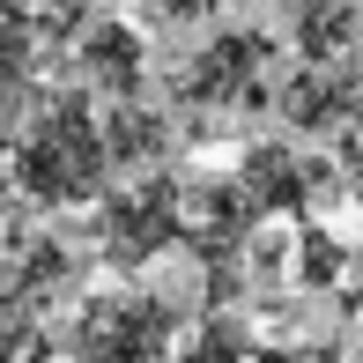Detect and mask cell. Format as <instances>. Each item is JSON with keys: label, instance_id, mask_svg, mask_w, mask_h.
<instances>
[{"label": "cell", "instance_id": "13", "mask_svg": "<svg viewBox=\"0 0 363 363\" xmlns=\"http://www.w3.org/2000/svg\"><path fill=\"white\" fill-rule=\"evenodd\" d=\"M259 363H349V356L319 349V341H289V349H259Z\"/></svg>", "mask_w": 363, "mask_h": 363}, {"label": "cell", "instance_id": "4", "mask_svg": "<svg viewBox=\"0 0 363 363\" xmlns=\"http://www.w3.org/2000/svg\"><path fill=\"white\" fill-rule=\"evenodd\" d=\"M178 245V178H134V186H111L96 208V252L111 259V274L141 282L163 252Z\"/></svg>", "mask_w": 363, "mask_h": 363}, {"label": "cell", "instance_id": "1", "mask_svg": "<svg viewBox=\"0 0 363 363\" xmlns=\"http://www.w3.org/2000/svg\"><path fill=\"white\" fill-rule=\"evenodd\" d=\"M208 319V274L193 282H111L89 289L67 319V363H178Z\"/></svg>", "mask_w": 363, "mask_h": 363}, {"label": "cell", "instance_id": "12", "mask_svg": "<svg viewBox=\"0 0 363 363\" xmlns=\"http://www.w3.org/2000/svg\"><path fill=\"white\" fill-rule=\"evenodd\" d=\"M23 238H30V230H23V193L0 178V252H15Z\"/></svg>", "mask_w": 363, "mask_h": 363}, {"label": "cell", "instance_id": "9", "mask_svg": "<svg viewBox=\"0 0 363 363\" xmlns=\"http://www.w3.org/2000/svg\"><path fill=\"white\" fill-rule=\"evenodd\" d=\"M296 67H341L363 60V8H289Z\"/></svg>", "mask_w": 363, "mask_h": 363}, {"label": "cell", "instance_id": "5", "mask_svg": "<svg viewBox=\"0 0 363 363\" xmlns=\"http://www.w3.org/2000/svg\"><path fill=\"white\" fill-rule=\"evenodd\" d=\"M267 230V216L252 208V193L230 171L216 178H178V245H186L201 267H245L252 238Z\"/></svg>", "mask_w": 363, "mask_h": 363}, {"label": "cell", "instance_id": "2", "mask_svg": "<svg viewBox=\"0 0 363 363\" xmlns=\"http://www.w3.org/2000/svg\"><path fill=\"white\" fill-rule=\"evenodd\" d=\"M15 193L45 216L60 208H104L111 193V148H104V111L82 89H52L30 111L23 141H15Z\"/></svg>", "mask_w": 363, "mask_h": 363}, {"label": "cell", "instance_id": "6", "mask_svg": "<svg viewBox=\"0 0 363 363\" xmlns=\"http://www.w3.org/2000/svg\"><path fill=\"white\" fill-rule=\"evenodd\" d=\"M238 186L252 193V208H259V216L319 223V208L334 201L349 178H341V163L304 156V148H289V141H252V148L238 156Z\"/></svg>", "mask_w": 363, "mask_h": 363}, {"label": "cell", "instance_id": "8", "mask_svg": "<svg viewBox=\"0 0 363 363\" xmlns=\"http://www.w3.org/2000/svg\"><path fill=\"white\" fill-rule=\"evenodd\" d=\"M171 141H178L171 111H156L148 96H134V104H104V148H111V171L156 178L163 156H171Z\"/></svg>", "mask_w": 363, "mask_h": 363}, {"label": "cell", "instance_id": "11", "mask_svg": "<svg viewBox=\"0 0 363 363\" xmlns=\"http://www.w3.org/2000/svg\"><path fill=\"white\" fill-rule=\"evenodd\" d=\"M0 363H52L38 319H8V326H0Z\"/></svg>", "mask_w": 363, "mask_h": 363}, {"label": "cell", "instance_id": "3", "mask_svg": "<svg viewBox=\"0 0 363 363\" xmlns=\"http://www.w3.org/2000/svg\"><path fill=\"white\" fill-rule=\"evenodd\" d=\"M274 89H282L274 82V38H259L245 23H223L178 67V104H193V111H259V104H274Z\"/></svg>", "mask_w": 363, "mask_h": 363}, {"label": "cell", "instance_id": "7", "mask_svg": "<svg viewBox=\"0 0 363 363\" xmlns=\"http://www.w3.org/2000/svg\"><path fill=\"white\" fill-rule=\"evenodd\" d=\"M74 67L89 82V96H104V104H134L141 82H148V45L141 30L126 23V15H89L74 38Z\"/></svg>", "mask_w": 363, "mask_h": 363}, {"label": "cell", "instance_id": "10", "mask_svg": "<svg viewBox=\"0 0 363 363\" xmlns=\"http://www.w3.org/2000/svg\"><path fill=\"white\" fill-rule=\"evenodd\" d=\"M356 274V252L334 238L326 223H296V282H311V289H334V282H349Z\"/></svg>", "mask_w": 363, "mask_h": 363}]
</instances>
